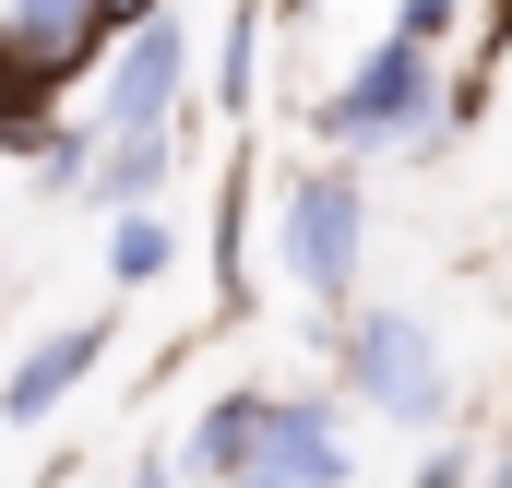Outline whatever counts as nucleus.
<instances>
[{
  "instance_id": "obj_1",
  "label": "nucleus",
  "mask_w": 512,
  "mask_h": 488,
  "mask_svg": "<svg viewBox=\"0 0 512 488\" xmlns=\"http://www.w3.org/2000/svg\"><path fill=\"white\" fill-rule=\"evenodd\" d=\"M417 120H429V48H417V36H382V48L346 72V96L322 108L334 143H393V131H417Z\"/></svg>"
},
{
  "instance_id": "obj_9",
  "label": "nucleus",
  "mask_w": 512,
  "mask_h": 488,
  "mask_svg": "<svg viewBox=\"0 0 512 488\" xmlns=\"http://www.w3.org/2000/svg\"><path fill=\"white\" fill-rule=\"evenodd\" d=\"M108 274H120V286H155V274H167V227H155V215H120V227H108Z\"/></svg>"
},
{
  "instance_id": "obj_6",
  "label": "nucleus",
  "mask_w": 512,
  "mask_h": 488,
  "mask_svg": "<svg viewBox=\"0 0 512 488\" xmlns=\"http://www.w3.org/2000/svg\"><path fill=\"white\" fill-rule=\"evenodd\" d=\"M167 96H179V24H131L108 72V131H167Z\"/></svg>"
},
{
  "instance_id": "obj_10",
  "label": "nucleus",
  "mask_w": 512,
  "mask_h": 488,
  "mask_svg": "<svg viewBox=\"0 0 512 488\" xmlns=\"http://www.w3.org/2000/svg\"><path fill=\"white\" fill-rule=\"evenodd\" d=\"M441 24H453V0H405V12H393V36H417V48H429Z\"/></svg>"
},
{
  "instance_id": "obj_7",
  "label": "nucleus",
  "mask_w": 512,
  "mask_h": 488,
  "mask_svg": "<svg viewBox=\"0 0 512 488\" xmlns=\"http://www.w3.org/2000/svg\"><path fill=\"white\" fill-rule=\"evenodd\" d=\"M262 417H274V393H215V405H203V429H191V465L239 488V465L262 453Z\"/></svg>"
},
{
  "instance_id": "obj_12",
  "label": "nucleus",
  "mask_w": 512,
  "mask_h": 488,
  "mask_svg": "<svg viewBox=\"0 0 512 488\" xmlns=\"http://www.w3.org/2000/svg\"><path fill=\"white\" fill-rule=\"evenodd\" d=\"M286 12H322V0H286Z\"/></svg>"
},
{
  "instance_id": "obj_14",
  "label": "nucleus",
  "mask_w": 512,
  "mask_h": 488,
  "mask_svg": "<svg viewBox=\"0 0 512 488\" xmlns=\"http://www.w3.org/2000/svg\"><path fill=\"white\" fill-rule=\"evenodd\" d=\"M0 120H12V96H0Z\"/></svg>"
},
{
  "instance_id": "obj_3",
  "label": "nucleus",
  "mask_w": 512,
  "mask_h": 488,
  "mask_svg": "<svg viewBox=\"0 0 512 488\" xmlns=\"http://www.w3.org/2000/svg\"><path fill=\"white\" fill-rule=\"evenodd\" d=\"M286 274L310 298H346L358 286V179H298L286 191Z\"/></svg>"
},
{
  "instance_id": "obj_2",
  "label": "nucleus",
  "mask_w": 512,
  "mask_h": 488,
  "mask_svg": "<svg viewBox=\"0 0 512 488\" xmlns=\"http://www.w3.org/2000/svg\"><path fill=\"white\" fill-rule=\"evenodd\" d=\"M346 369H358V393H370L382 417H405V429H429V417H441V358H429L417 310H370V322H358V346H346Z\"/></svg>"
},
{
  "instance_id": "obj_5",
  "label": "nucleus",
  "mask_w": 512,
  "mask_h": 488,
  "mask_svg": "<svg viewBox=\"0 0 512 488\" xmlns=\"http://www.w3.org/2000/svg\"><path fill=\"white\" fill-rule=\"evenodd\" d=\"M108 358V322H72V334H48V346H24V369L0 381V417L12 429H36V417H60L72 405V381Z\"/></svg>"
},
{
  "instance_id": "obj_4",
  "label": "nucleus",
  "mask_w": 512,
  "mask_h": 488,
  "mask_svg": "<svg viewBox=\"0 0 512 488\" xmlns=\"http://www.w3.org/2000/svg\"><path fill=\"white\" fill-rule=\"evenodd\" d=\"M239 488H346L334 405H274V417H262V453L239 465Z\"/></svg>"
},
{
  "instance_id": "obj_13",
  "label": "nucleus",
  "mask_w": 512,
  "mask_h": 488,
  "mask_svg": "<svg viewBox=\"0 0 512 488\" xmlns=\"http://www.w3.org/2000/svg\"><path fill=\"white\" fill-rule=\"evenodd\" d=\"M501 488H512V453H501Z\"/></svg>"
},
{
  "instance_id": "obj_8",
  "label": "nucleus",
  "mask_w": 512,
  "mask_h": 488,
  "mask_svg": "<svg viewBox=\"0 0 512 488\" xmlns=\"http://www.w3.org/2000/svg\"><path fill=\"white\" fill-rule=\"evenodd\" d=\"M155 179H167V131H108V191H120V215H143Z\"/></svg>"
},
{
  "instance_id": "obj_11",
  "label": "nucleus",
  "mask_w": 512,
  "mask_h": 488,
  "mask_svg": "<svg viewBox=\"0 0 512 488\" xmlns=\"http://www.w3.org/2000/svg\"><path fill=\"white\" fill-rule=\"evenodd\" d=\"M417 488H465V465H429V477H417Z\"/></svg>"
}]
</instances>
